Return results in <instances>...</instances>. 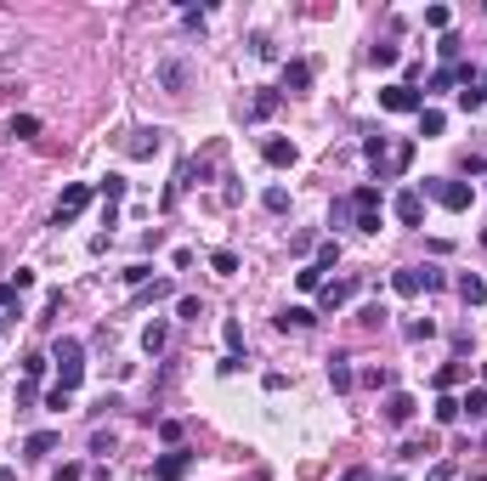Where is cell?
<instances>
[{
	"label": "cell",
	"mask_w": 487,
	"mask_h": 481,
	"mask_svg": "<svg viewBox=\"0 0 487 481\" xmlns=\"http://www.w3.org/2000/svg\"><path fill=\"white\" fill-rule=\"evenodd\" d=\"M380 108H386V113H419L425 96H419L413 85H386V91H380Z\"/></svg>",
	"instance_id": "obj_3"
},
{
	"label": "cell",
	"mask_w": 487,
	"mask_h": 481,
	"mask_svg": "<svg viewBox=\"0 0 487 481\" xmlns=\"http://www.w3.org/2000/svg\"><path fill=\"white\" fill-rule=\"evenodd\" d=\"M363 153H368V159L380 164V159H386V136H368V142H363Z\"/></svg>",
	"instance_id": "obj_39"
},
{
	"label": "cell",
	"mask_w": 487,
	"mask_h": 481,
	"mask_svg": "<svg viewBox=\"0 0 487 481\" xmlns=\"http://www.w3.org/2000/svg\"><path fill=\"white\" fill-rule=\"evenodd\" d=\"M459 407H465L471 419H482V413H487V391H465V397H459Z\"/></svg>",
	"instance_id": "obj_26"
},
{
	"label": "cell",
	"mask_w": 487,
	"mask_h": 481,
	"mask_svg": "<svg viewBox=\"0 0 487 481\" xmlns=\"http://www.w3.org/2000/svg\"><path fill=\"white\" fill-rule=\"evenodd\" d=\"M85 204H91V187H85V181H69V187H63V198H57V227H63V221H74Z\"/></svg>",
	"instance_id": "obj_5"
},
{
	"label": "cell",
	"mask_w": 487,
	"mask_h": 481,
	"mask_svg": "<svg viewBox=\"0 0 487 481\" xmlns=\"http://www.w3.org/2000/svg\"><path fill=\"white\" fill-rule=\"evenodd\" d=\"M17 295H23L17 283H0V306H17Z\"/></svg>",
	"instance_id": "obj_42"
},
{
	"label": "cell",
	"mask_w": 487,
	"mask_h": 481,
	"mask_svg": "<svg viewBox=\"0 0 487 481\" xmlns=\"http://www.w3.org/2000/svg\"><path fill=\"white\" fill-rule=\"evenodd\" d=\"M272 108H278V91H261V96L249 102V113H255V119H272Z\"/></svg>",
	"instance_id": "obj_25"
},
{
	"label": "cell",
	"mask_w": 487,
	"mask_h": 481,
	"mask_svg": "<svg viewBox=\"0 0 487 481\" xmlns=\"http://www.w3.org/2000/svg\"><path fill=\"white\" fill-rule=\"evenodd\" d=\"M413 407H419V402L408 397V391H391V397H386V419H391V425H408Z\"/></svg>",
	"instance_id": "obj_8"
},
{
	"label": "cell",
	"mask_w": 487,
	"mask_h": 481,
	"mask_svg": "<svg viewBox=\"0 0 487 481\" xmlns=\"http://www.w3.org/2000/svg\"><path fill=\"white\" fill-rule=\"evenodd\" d=\"M51 363H57V391H80V380H85V345L74 340V334H63L57 340V351H51Z\"/></svg>",
	"instance_id": "obj_1"
},
{
	"label": "cell",
	"mask_w": 487,
	"mask_h": 481,
	"mask_svg": "<svg viewBox=\"0 0 487 481\" xmlns=\"http://www.w3.org/2000/svg\"><path fill=\"white\" fill-rule=\"evenodd\" d=\"M340 481H368V470H363V465H357V470H346V476Z\"/></svg>",
	"instance_id": "obj_44"
},
{
	"label": "cell",
	"mask_w": 487,
	"mask_h": 481,
	"mask_svg": "<svg viewBox=\"0 0 487 481\" xmlns=\"http://www.w3.org/2000/svg\"><path fill=\"white\" fill-rule=\"evenodd\" d=\"M459 300H465V306H482V300H487V283L476 278V272H465V278H459Z\"/></svg>",
	"instance_id": "obj_12"
},
{
	"label": "cell",
	"mask_w": 487,
	"mask_h": 481,
	"mask_svg": "<svg viewBox=\"0 0 487 481\" xmlns=\"http://www.w3.org/2000/svg\"><path fill=\"white\" fill-rule=\"evenodd\" d=\"M46 374V357H23V380H40Z\"/></svg>",
	"instance_id": "obj_37"
},
{
	"label": "cell",
	"mask_w": 487,
	"mask_h": 481,
	"mask_svg": "<svg viewBox=\"0 0 487 481\" xmlns=\"http://www.w3.org/2000/svg\"><path fill=\"white\" fill-rule=\"evenodd\" d=\"M425 23L431 29H448V6H425Z\"/></svg>",
	"instance_id": "obj_34"
},
{
	"label": "cell",
	"mask_w": 487,
	"mask_h": 481,
	"mask_svg": "<svg viewBox=\"0 0 487 481\" xmlns=\"http://www.w3.org/2000/svg\"><path fill=\"white\" fill-rule=\"evenodd\" d=\"M425 198H436L442 210H471L476 204V187L471 181H425Z\"/></svg>",
	"instance_id": "obj_2"
},
{
	"label": "cell",
	"mask_w": 487,
	"mask_h": 481,
	"mask_svg": "<svg viewBox=\"0 0 487 481\" xmlns=\"http://www.w3.org/2000/svg\"><path fill=\"white\" fill-rule=\"evenodd\" d=\"M295 283H301L306 295H318V289H323V266H301V272H295Z\"/></svg>",
	"instance_id": "obj_23"
},
{
	"label": "cell",
	"mask_w": 487,
	"mask_h": 481,
	"mask_svg": "<svg viewBox=\"0 0 487 481\" xmlns=\"http://www.w3.org/2000/svg\"><path fill=\"white\" fill-rule=\"evenodd\" d=\"M391 289H397V295H419V289H425V266H403V272H391Z\"/></svg>",
	"instance_id": "obj_9"
},
{
	"label": "cell",
	"mask_w": 487,
	"mask_h": 481,
	"mask_svg": "<svg viewBox=\"0 0 487 481\" xmlns=\"http://www.w3.org/2000/svg\"><path fill=\"white\" fill-rule=\"evenodd\" d=\"M261 153H266V164H278V170H283V164H295V142H283V136H272V142H266Z\"/></svg>",
	"instance_id": "obj_14"
},
{
	"label": "cell",
	"mask_w": 487,
	"mask_h": 481,
	"mask_svg": "<svg viewBox=\"0 0 487 481\" xmlns=\"http://www.w3.org/2000/svg\"><path fill=\"white\" fill-rule=\"evenodd\" d=\"M391 216H397L403 227H419V221H425V198L408 187V193H397V198H391Z\"/></svg>",
	"instance_id": "obj_6"
},
{
	"label": "cell",
	"mask_w": 487,
	"mask_h": 481,
	"mask_svg": "<svg viewBox=\"0 0 487 481\" xmlns=\"http://www.w3.org/2000/svg\"><path fill=\"white\" fill-rule=\"evenodd\" d=\"M221 334H227V357H239V351H244V328H239V323H227Z\"/></svg>",
	"instance_id": "obj_30"
},
{
	"label": "cell",
	"mask_w": 487,
	"mask_h": 481,
	"mask_svg": "<svg viewBox=\"0 0 487 481\" xmlns=\"http://www.w3.org/2000/svg\"><path fill=\"white\" fill-rule=\"evenodd\" d=\"M368 57H374V69H391V63H397L403 51H397V40H380V46L368 51Z\"/></svg>",
	"instance_id": "obj_21"
},
{
	"label": "cell",
	"mask_w": 487,
	"mask_h": 481,
	"mask_svg": "<svg viewBox=\"0 0 487 481\" xmlns=\"http://www.w3.org/2000/svg\"><path fill=\"white\" fill-rule=\"evenodd\" d=\"M312 85V63H283V91H306Z\"/></svg>",
	"instance_id": "obj_13"
},
{
	"label": "cell",
	"mask_w": 487,
	"mask_h": 481,
	"mask_svg": "<svg viewBox=\"0 0 487 481\" xmlns=\"http://www.w3.org/2000/svg\"><path fill=\"white\" fill-rule=\"evenodd\" d=\"M312 306H289V312H283V318H278V328H312Z\"/></svg>",
	"instance_id": "obj_18"
},
{
	"label": "cell",
	"mask_w": 487,
	"mask_h": 481,
	"mask_svg": "<svg viewBox=\"0 0 487 481\" xmlns=\"http://www.w3.org/2000/svg\"><path fill=\"white\" fill-rule=\"evenodd\" d=\"M164 340H170V323H148V334H142V345H148V351H164Z\"/></svg>",
	"instance_id": "obj_20"
},
{
	"label": "cell",
	"mask_w": 487,
	"mask_h": 481,
	"mask_svg": "<svg viewBox=\"0 0 487 481\" xmlns=\"http://www.w3.org/2000/svg\"><path fill=\"white\" fill-rule=\"evenodd\" d=\"M102 198L119 204V198H125V176H102Z\"/></svg>",
	"instance_id": "obj_28"
},
{
	"label": "cell",
	"mask_w": 487,
	"mask_h": 481,
	"mask_svg": "<svg viewBox=\"0 0 487 481\" xmlns=\"http://www.w3.org/2000/svg\"><path fill=\"white\" fill-rule=\"evenodd\" d=\"M51 447H57V430H34V436L23 442V453H29V459H46Z\"/></svg>",
	"instance_id": "obj_15"
},
{
	"label": "cell",
	"mask_w": 487,
	"mask_h": 481,
	"mask_svg": "<svg viewBox=\"0 0 487 481\" xmlns=\"http://www.w3.org/2000/svg\"><path fill=\"white\" fill-rule=\"evenodd\" d=\"M148 278H154V266H142V260H136V266H125V283H136V289H142Z\"/></svg>",
	"instance_id": "obj_31"
},
{
	"label": "cell",
	"mask_w": 487,
	"mask_h": 481,
	"mask_svg": "<svg viewBox=\"0 0 487 481\" xmlns=\"http://www.w3.org/2000/svg\"><path fill=\"white\" fill-rule=\"evenodd\" d=\"M482 102H487V85H465V91H459V108H465V113H476Z\"/></svg>",
	"instance_id": "obj_24"
},
{
	"label": "cell",
	"mask_w": 487,
	"mask_h": 481,
	"mask_svg": "<svg viewBox=\"0 0 487 481\" xmlns=\"http://www.w3.org/2000/svg\"><path fill=\"white\" fill-rule=\"evenodd\" d=\"M159 136L164 131H136V136L125 142V153H131V159H148V153H159Z\"/></svg>",
	"instance_id": "obj_10"
},
{
	"label": "cell",
	"mask_w": 487,
	"mask_h": 481,
	"mask_svg": "<svg viewBox=\"0 0 487 481\" xmlns=\"http://www.w3.org/2000/svg\"><path fill=\"white\" fill-rule=\"evenodd\" d=\"M425 481H453V465H431V476Z\"/></svg>",
	"instance_id": "obj_43"
},
{
	"label": "cell",
	"mask_w": 487,
	"mask_h": 481,
	"mask_svg": "<svg viewBox=\"0 0 487 481\" xmlns=\"http://www.w3.org/2000/svg\"><path fill=\"white\" fill-rule=\"evenodd\" d=\"M176 312H181V318H204V300H193V295H181V300H176Z\"/></svg>",
	"instance_id": "obj_32"
},
{
	"label": "cell",
	"mask_w": 487,
	"mask_h": 481,
	"mask_svg": "<svg viewBox=\"0 0 487 481\" xmlns=\"http://www.w3.org/2000/svg\"><path fill=\"white\" fill-rule=\"evenodd\" d=\"M328 221H334V227H346V221H351V198H340V204L328 210Z\"/></svg>",
	"instance_id": "obj_36"
},
{
	"label": "cell",
	"mask_w": 487,
	"mask_h": 481,
	"mask_svg": "<svg viewBox=\"0 0 487 481\" xmlns=\"http://www.w3.org/2000/svg\"><path fill=\"white\" fill-rule=\"evenodd\" d=\"M482 243H487V233H482Z\"/></svg>",
	"instance_id": "obj_46"
},
{
	"label": "cell",
	"mask_w": 487,
	"mask_h": 481,
	"mask_svg": "<svg viewBox=\"0 0 487 481\" xmlns=\"http://www.w3.org/2000/svg\"><path fill=\"white\" fill-rule=\"evenodd\" d=\"M266 210H289V193L283 187H266Z\"/></svg>",
	"instance_id": "obj_35"
},
{
	"label": "cell",
	"mask_w": 487,
	"mask_h": 481,
	"mask_svg": "<svg viewBox=\"0 0 487 481\" xmlns=\"http://www.w3.org/2000/svg\"><path fill=\"white\" fill-rule=\"evenodd\" d=\"M318 295H323V306H346V300L357 295V283H323Z\"/></svg>",
	"instance_id": "obj_17"
},
{
	"label": "cell",
	"mask_w": 487,
	"mask_h": 481,
	"mask_svg": "<svg viewBox=\"0 0 487 481\" xmlns=\"http://www.w3.org/2000/svg\"><path fill=\"white\" fill-rule=\"evenodd\" d=\"M357 323H368V328H380V323H386V306H363V318Z\"/></svg>",
	"instance_id": "obj_40"
},
{
	"label": "cell",
	"mask_w": 487,
	"mask_h": 481,
	"mask_svg": "<svg viewBox=\"0 0 487 481\" xmlns=\"http://www.w3.org/2000/svg\"><path fill=\"white\" fill-rule=\"evenodd\" d=\"M51 481H80V465H57V470H51Z\"/></svg>",
	"instance_id": "obj_41"
},
{
	"label": "cell",
	"mask_w": 487,
	"mask_h": 481,
	"mask_svg": "<svg viewBox=\"0 0 487 481\" xmlns=\"http://www.w3.org/2000/svg\"><path fill=\"white\" fill-rule=\"evenodd\" d=\"M386 481H397V476H386Z\"/></svg>",
	"instance_id": "obj_45"
},
{
	"label": "cell",
	"mask_w": 487,
	"mask_h": 481,
	"mask_svg": "<svg viewBox=\"0 0 487 481\" xmlns=\"http://www.w3.org/2000/svg\"><path fill=\"white\" fill-rule=\"evenodd\" d=\"M351 210H357V216H374V210H380V187H357V193H351Z\"/></svg>",
	"instance_id": "obj_16"
},
{
	"label": "cell",
	"mask_w": 487,
	"mask_h": 481,
	"mask_svg": "<svg viewBox=\"0 0 487 481\" xmlns=\"http://www.w3.org/2000/svg\"><path fill=\"white\" fill-rule=\"evenodd\" d=\"M91 453H114V430H96L91 436Z\"/></svg>",
	"instance_id": "obj_38"
},
{
	"label": "cell",
	"mask_w": 487,
	"mask_h": 481,
	"mask_svg": "<svg viewBox=\"0 0 487 481\" xmlns=\"http://www.w3.org/2000/svg\"><path fill=\"white\" fill-rule=\"evenodd\" d=\"M442 125H448L442 108H419V131H425V136H442Z\"/></svg>",
	"instance_id": "obj_22"
},
{
	"label": "cell",
	"mask_w": 487,
	"mask_h": 481,
	"mask_svg": "<svg viewBox=\"0 0 487 481\" xmlns=\"http://www.w3.org/2000/svg\"><path fill=\"white\" fill-rule=\"evenodd\" d=\"M187 470H193V453L187 447H170L164 459H154V481H181Z\"/></svg>",
	"instance_id": "obj_4"
},
{
	"label": "cell",
	"mask_w": 487,
	"mask_h": 481,
	"mask_svg": "<svg viewBox=\"0 0 487 481\" xmlns=\"http://www.w3.org/2000/svg\"><path fill=\"white\" fill-rule=\"evenodd\" d=\"M159 85L164 91H187V63H181V57H164L159 63Z\"/></svg>",
	"instance_id": "obj_7"
},
{
	"label": "cell",
	"mask_w": 487,
	"mask_h": 481,
	"mask_svg": "<svg viewBox=\"0 0 487 481\" xmlns=\"http://www.w3.org/2000/svg\"><path fill=\"white\" fill-rule=\"evenodd\" d=\"M459 419H465L459 397H442V402H436V425H459Z\"/></svg>",
	"instance_id": "obj_19"
},
{
	"label": "cell",
	"mask_w": 487,
	"mask_h": 481,
	"mask_svg": "<svg viewBox=\"0 0 487 481\" xmlns=\"http://www.w3.org/2000/svg\"><path fill=\"white\" fill-rule=\"evenodd\" d=\"M210 266H216V272H227V278H233V272H239V255H233V249H216V255H210Z\"/></svg>",
	"instance_id": "obj_29"
},
{
	"label": "cell",
	"mask_w": 487,
	"mask_h": 481,
	"mask_svg": "<svg viewBox=\"0 0 487 481\" xmlns=\"http://www.w3.org/2000/svg\"><path fill=\"white\" fill-rule=\"evenodd\" d=\"M334 260H340V243H323V249H318V260H312V266H323V272H328V266H334Z\"/></svg>",
	"instance_id": "obj_33"
},
{
	"label": "cell",
	"mask_w": 487,
	"mask_h": 481,
	"mask_svg": "<svg viewBox=\"0 0 487 481\" xmlns=\"http://www.w3.org/2000/svg\"><path fill=\"white\" fill-rule=\"evenodd\" d=\"M34 131H40V119H34V113H17V119H11V136H17V142H23V136H34Z\"/></svg>",
	"instance_id": "obj_27"
},
{
	"label": "cell",
	"mask_w": 487,
	"mask_h": 481,
	"mask_svg": "<svg viewBox=\"0 0 487 481\" xmlns=\"http://www.w3.org/2000/svg\"><path fill=\"white\" fill-rule=\"evenodd\" d=\"M328 385H334V391H351V385H357V374H351L346 357H328Z\"/></svg>",
	"instance_id": "obj_11"
}]
</instances>
